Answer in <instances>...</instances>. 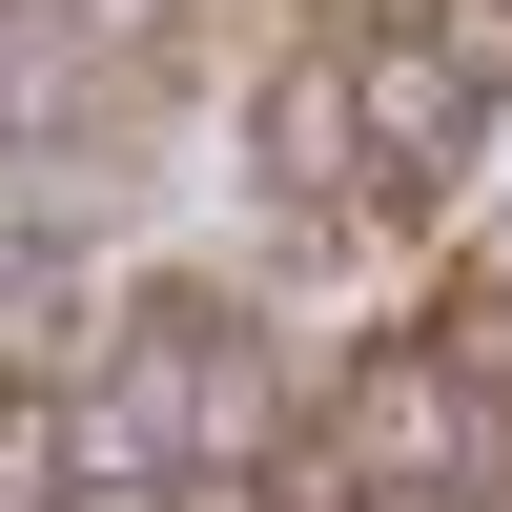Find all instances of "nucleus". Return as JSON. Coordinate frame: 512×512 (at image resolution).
<instances>
[{
    "mask_svg": "<svg viewBox=\"0 0 512 512\" xmlns=\"http://www.w3.org/2000/svg\"><path fill=\"white\" fill-rule=\"evenodd\" d=\"M328 21H410V0H328Z\"/></svg>",
    "mask_w": 512,
    "mask_h": 512,
    "instance_id": "f257e3e1",
    "label": "nucleus"
}]
</instances>
